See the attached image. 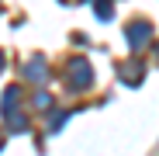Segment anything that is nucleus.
<instances>
[{
    "mask_svg": "<svg viewBox=\"0 0 159 156\" xmlns=\"http://www.w3.org/2000/svg\"><path fill=\"white\" fill-rule=\"evenodd\" d=\"M111 11H114L111 0H97V17H100V21H107V17H111Z\"/></svg>",
    "mask_w": 159,
    "mask_h": 156,
    "instance_id": "5",
    "label": "nucleus"
},
{
    "mask_svg": "<svg viewBox=\"0 0 159 156\" xmlns=\"http://www.w3.org/2000/svg\"><path fill=\"white\" fill-rule=\"evenodd\" d=\"M149 38H152V24L149 21H131L128 24V45L131 49H142Z\"/></svg>",
    "mask_w": 159,
    "mask_h": 156,
    "instance_id": "2",
    "label": "nucleus"
},
{
    "mask_svg": "<svg viewBox=\"0 0 159 156\" xmlns=\"http://www.w3.org/2000/svg\"><path fill=\"white\" fill-rule=\"evenodd\" d=\"M156 52H159V49H156Z\"/></svg>",
    "mask_w": 159,
    "mask_h": 156,
    "instance_id": "6",
    "label": "nucleus"
},
{
    "mask_svg": "<svg viewBox=\"0 0 159 156\" xmlns=\"http://www.w3.org/2000/svg\"><path fill=\"white\" fill-rule=\"evenodd\" d=\"M90 83H93V73H90V63H83V59L69 63V87H73V90H87Z\"/></svg>",
    "mask_w": 159,
    "mask_h": 156,
    "instance_id": "1",
    "label": "nucleus"
},
{
    "mask_svg": "<svg viewBox=\"0 0 159 156\" xmlns=\"http://www.w3.org/2000/svg\"><path fill=\"white\" fill-rule=\"evenodd\" d=\"M17 97H21V90H17V87H7V90H4V104H0V115H4V118H11V121H14Z\"/></svg>",
    "mask_w": 159,
    "mask_h": 156,
    "instance_id": "3",
    "label": "nucleus"
},
{
    "mask_svg": "<svg viewBox=\"0 0 159 156\" xmlns=\"http://www.w3.org/2000/svg\"><path fill=\"white\" fill-rule=\"evenodd\" d=\"M24 76H28V80H45V63L42 59H31L28 66H24Z\"/></svg>",
    "mask_w": 159,
    "mask_h": 156,
    "instance_id": "4",
    "label": "nucleus"
}]
</instances>
